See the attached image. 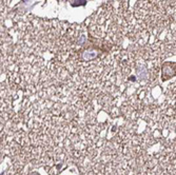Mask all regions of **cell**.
Masks as SVG:
<instances>
[{
    "mask_svg": "<svg viewBox=\"0 0 176 175\" xmlns=\"http://www.w3.org/2000/svg\"><path fill=\"white\" fill-rule=\"evenodd\" d=\"M176 75V64L174 62H167L163 66L161 72V80L166 81Z\"/></svg>",
    "mask_w": 176,
    "mask_h": 175,
    "instance_id": "1",
    "label": "cell"
}]
</instances>
